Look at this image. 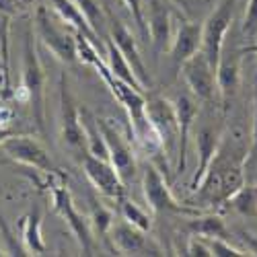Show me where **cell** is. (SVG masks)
<instances>
[{
  "label": "cell",
  "instance_id": "cell-1",
  "mask_svg": "<svg viewBox=\"0 0 257 257\" xmlns=\"http://www.w3.org/2000/svg\"><path fill=\"white\" fill-rule=\"evenodd\" d=\"M15 99L23 101L31 107V115L41 134H46V72L39 62L33 29H27L25 35V52H23V76H21V89Z\"/></svg>",
  "mask_w": 257,
  "mask_h": 257
},
{
  "label": "cell",
  "instance_id": "cell-2",
  "mask_svg": "<svg viewBox=\"0 0 257 257\" xmlns=\"http://www.w3.org/2000/svg\"><path fill=\"white\" fill-rule=\"evenodd\" d=\"M237 9V0H220L218 7L210 13L206 23L202 25V48L200 52L208 58L210 66L216 70L218 60L224 48V39L232 23V15Z\"/></svg>",
  "mask_w": 257,
  "mask_h": 257
},
{
  "label": "cell",
  "instance_id": "cell-3",
  "mask_svg": "<svg viewBox=\"0 0 257 257\" xmlns=\"http://www.w3.org/2000/svg\"><path fill=\"white\" fill-rule=\"evenodd\" d=\"M33 21H35L33 23L35 25V37L52 52V56L58 62L70 66V64H74L78 60L76 58V39H74V35H70L68 31L58 27L44 5L35 7V19Z\"/></svg>",
  "mask_w": 257,
  "mask_h": 257
},
{
  "label": "cell",
  "instance_id": "cell-4",
  "mask_svg": "<svg viewBox=\"0 0 257 257\" xmlns=\"http://www.w3.org/2000/svg\"><path fill=\"white\" fill-rule=\"evenodd\" d=\"M142 189L144 198L151 206L153 212L157 214H177V216H196L200 214V208L196 206H185L175 200V196L171 194L167 179L161 175V171L155 165H146L142 173Z\"/></svg>",
  "mask_w": 257,
  "mask_h": 257
},
{
  "label": "cell",
  "instance_id": "cell-5",
  "mask_svg": "<svg viewBox=\"0 0 257 257\" xmlns=\"http://www.w3.org/2000/svg\"><path fill=\"white\" fill-rule=\"evenodd\" d=\"M146 117L151 121L153 130L159 138L161 151L167 157H177V144H179V123L173 101L165 97H151L146 99Z\"/></svg>",
  "mask_w": 257,
  "mask_h": 257
},
{
  "label": "cell",
  "instance_id": "cell-6",
  "mask_svg": "<svg viewBox=\"0 0 257 257\" xmlns=\"http://www.w3.org/2000/svg\"><path fill=\"white\" fill-rule=\"evenodd\" d=\"M52 208L56 214H60V216L66 220V224L70 226L72 234L76 237L82 253L93 255L95 253V237H93L91 222L82 212L76 210L74 200L70 196V189L66 185H54L52 187Z\"/></svg>",
  "mask_w": 257,
  "mask_h": 257
},
{
  "label": "cell",
  "instance_id": "cell-7",
  "mask_svg": "<svg viewBox=\"0 0 257 257\" xmlns=\"http://www.w3.org/2000/svg\"><path fill=\"white\" fill-rule=\"evenodd\" d=\"M58 125H60V140L62 144L70 148V151H80L87 142H84V132L80 123V109L74 103V97L70 93L68 80L62 74L60 78V115H58Z\"/></svg>",
  "mask_w": 257,
  "mask_h": 257
},
{
  "label": "cell",
  "instance_id": "cell-8",
  "mask_svg": "<svg viewBox=\"0 0 257 257\" xmlns=\"http://www.w3.org/2000/svg\"><path fill=\"white\" fill-rule=\"evenodd\" d=\"M105 17H107V29H109V35H107V37H109L113 44L119 48V52L123 54V58L127 60V64L132 66V72L138 78V82L142 84L144 89L151 87V74L146 72L144 60L140 56V50H138L134 33L127 29L111 11H105Z\"/></svg>",
  "mask_w": 257,
  "mask_h": 257
},
{
  "label": "cell",
  "instance_id": "cell-9",
  "mask_svg": "<svg viewBox=\"0 0 257 257\" xmlns=\"http://www.w3.org/2000/svg\"><path fill=\"white\" fill-rule=\"evenodd\" d=\"M82 171L87 179L93 183V187L99 191L101 196L109 198V200H119L123 198L125 194V185L119 177V173L115 171V167L105 161V159H99V157H93L84 151L82 155Z\"/></svg>",
  "mask_w": 257,
  "mask_h": 257
},
{
  "label": "cell",
  "instance_id": "cell-10",
  "mask_svg": "<svg viewBox=\"0 0 257 257\" xmlns=\"http://www.w3.org/2000/svg\"><path fill=\"white\" fill-rule=\"evenodd\" d=\"M181 74L187 82V87L196 99L212 101L216 95V70L210 66L208 58L202 52H196L189 60L181 64Z\"/></svg>",
  "mask_w": 257,
  "mask_h": 257
},
{
  "label": "cell",
  "instance_id": "cell-11",
  "mask_svg": "<svg viewBox=\"0 0 257 257\" xmlns=\"http://www.w3.org/2000/svg\"><path fill=\"white\" fill-rule=\"evenodd\" d=\"M0 148H3V153L7 157H11L13 161L33 167V169L41 171V173H52V171H56L48 151L31 136L17 134V136H13L7 142L0 144Z\"/></svg>",
  "mask_w": 257,
  "mask_h": 257
},
{
  "label": "cell",
  "instance_id": "cell-12",
  "mask_svg": "<svg viewBox=\"0 0 257 257\" xmlns=\"http://www.w3.org/2000/svg\"><path fill=\"white\" fill-rule=\"evenodd\" d=\"M97 121H99L101 134H103L105 144H107L109 163L115 167V171L119 173L123 185H127L134 179V175H136V157H134L132 146L119 136V132L115 130L113 125H109V121H107V119L97 117Z\"/></svg>",
  "mask_w": 257,
  "mask_h": 257
},
{
  "label": "cell",
  "instance_id": "cell-13",
  "mask_svg": "<svg viewBox=\"0 0 257 257\" xmlns=\"http://www.w3.org/2000/svg\"><path fill=\"white\" fill-rule=\"evenodd\" d=\"M109 241L117 255H161V251L151 243L144 230L125 222L123 218L111 224Z\"/></svg>",
  "mask_w": 257,
  "mask_h": 257
},
{
  "label": "cell",
  "instance_id": "cell-14",
  "mask_svg": "<svg viewBox=\"0 0 257 257\" xmlns=\"http://www.w3.org/2000/svg\"><path fill=\"white\" fill-rule=\"evenodd\" d=\"M144 19L148 27V39L155 48V52H169V46L173 41V13L161 3L151 0V5L144 7Z\"/></svg>",
  "mask_w": 257,
  "mask_h": 257
},
{
  "label": "cell",
  "instance_id": "cell-15",
  "mask_svg": "<svg viewBox=\"0 0 257 257\" xmlns=\"http://www.w3.org/2000/svg\"><path fill=\"white\" fill-rule=\"evenodd\" d=\"M220 142H222V132L220 127L216 125H202L198 134H196V151H198V167H196V173L191 177V183H189V191L196 194L200 183L204 181L208 169H210V163L216 157L218 148H220Z\"/></svg>",
  "mask_w": 257,
  "mask_h": 257
},
{
  "label": "cell",
  "instance_id": "cell-16",
  "mask_svg": "<svg viewBox=\"0 0 257 257\" xmlns=\"http://www.w3.org/2000/svg\"><path fill=\"white\" fill-rule=\"evenodd\" d=\"M173 107L177 113V123H179V144H177V165H175V173L183 175L185 171V161H187V140L191 125H194L198 117V103L191 95H177L173 99Z\"/></svg>",
  "mask_w": 257,
  "mask_h": 257
},
{
  "label": "cell",
  "instance_id": "cell-17",
  "mask_svg": "<svg viewBox=\"0 0 257 257\" xmlns=\"http://www.w3.org/2000/svg\"><path fill=\"white\" fill-rule=\"evenodd\" d=\"M202 48V25L194 21H181V25L173 33V41L169 46V56L175 68H181V64L189 60Z\"/></svg>",
  "mask_w": 257,
  "mask_h": 257
},
{
  "label": "cell",
  "instance_id": "cell-18",
  "mask_svg": "<svg viewBox=\"0 0 257 257\" xmlns=\"http://www.w3.org/2000/svg\"><path fill=\"white\" fill-rule=\"evenodd\" d=\"M241 84V66H239V54L237 52H224L220 54L218 66H216V91L222 99H230L237 93Z\"/></svg>",
  "mask_w": 257,
  "mask_h": 257
},
{
  "label": "cell",
  "instance_id": "cell-19",
  "mask_svg": "<svg viewBox=\"0 0 257 257\" xmlns=\"http://www.w3.org/2000/svg\"><path fill=\"white\" fill-rule=\"evenodd\" d=\"M50 3H52V9L58 13V17L64 21V23H68L74 31L87 35L97 48H101V46H99V35L91 29L89 21L84 19L82 11L78 9V5L74 3V0H50Z\"/></svg>",
  "mask_w": 257,
  "mask_h": 257
},
{
  "label": "cell",
  "instance_id": "cell-20",
  "mask_svg": "<svg viewBox=\"0 0 257 257\" xmlns=\"http://www.w3.org/2000/svg\"><path fill=\"white\" fill-rule=\"evenodd\" d=\"M105 64H107V68L111 70V74L115 78L123 80L125 84H130V87H134L138 91H144V87L138 82V78L132 72V66L127 64V60L123 58V54L119 52V48L113 44L109 37H105Z\"/></svg>",
  "mask_w": 257,
  "mask_h": 257
},
{
  "label": "cell",
  "instance_id": "cell-21",
  "mask_svg": "<svg viewBox=\"0 0 257 257\" xmlns=\"http://www.w3.org/2000/svg\"><path fill=\"white\" fill-rule=\"evenodd\" d=\"M19 226H21V232H23V243H25V249L29 251V255H44L48 251L46 241L41 237V216L37 210L23 216Z\"/></svg>",
  "mask_w": 257,
  "mask_h": 257
},
{
  "label": "cell",
  "instance_id": "cell-22",
  "mask_svg": "<svg viewBox=\"0 0 257 257\" xmlns=\"http://www.w3.org/2000/svg\"><path fill=\"white\" fill-rule=\"evenodd\" d=\"M187 230L191 234H198V237H204V239H212V237H218V239H228L230 232L222 220V216L218 214H196L194 220L187 222Z\"/></svg>",
  "mask_w": 257,
  "mask_h": 257
},
{
  "label": "cell",
  "instance_id": "cell-23",
  "mask_svg": "<svg viewBox=\"0 0 257 257\" xmlns=\"http://www.w3.org/2000/svg\"><path fill=\"white\" fill-rule=\"evenodd\" d=\"M89 222H91V228H93V234L101 239V243H105L107 247H111V241H109V228L113 224V212L109 208H105L101 202L93 200V206H91V216H89Z\"/></svg>",
  "mask_w": 257,
  "mask_h": 257
},
{
  "label": "cell",
  "instance_id": "cell-24",
  "mask_svg": "<svg viewBox=\"0 0 257 257\" xmlns=\"http://www.w3.org/2000/svg\"><path fill=\"white\" fill-rule=\"evenodd\" d=\"M234 212L243 216H257V187L255 185H241L230 194L226 200Z\"/></svg>",
  "mask_w": 257,
  "mask_h": 257
},
{
  "label": "cell",
  "instance_id": "cell-25",
  "mask_svg": "<svg viewBox=\"0 0 257 257\" xmlns=\"http://www.w3.org/2000/svg\"><path fill=\"white\" fill-rule=\"evenodd\" d=\"M117 210H119V216H121L125 222L134 224L136 228H140V230H144V232H151V228H153V218L148 216V212L142 210L138 204L125 200V196H123V198L117 200Z\"/></svg>",
  "mask_w": 257,
  "mask_h": 257
},
{
  "label": "cell",
  "instance_id": "cell-26",
  "mask_svg": "<svg viewBox=\"0 0 257 257\" xmlns=\"http://www.w3.org/2000/svg\"><path fill=\"white\" fill-rule=\"evenodd\" d=\"M74 3H76V5H78V9L82 11L84 19L89 21L91 29H93L97 35H101L107 21L103 19V11H101V7H99L97 0H74Z\"/></svg>",
  "mask_w": 257,
  "mask_h": 257
},
{
  "label": "cell",
  "instance_id": "cell-27",
  "mask_svg": "<svg viewBox=\"0 0 257 257\" xmlns=\"http://www.w3.org/2000/svg\"><path fill=\"white\" fill-rule=\"evenodd\" d=\"M39 5L41 0H0V15H7V17L23 15Z\"/></svg>",
  "mask_w": 257,
  "mask_h": 257
},
{
  "label": "cell",
  "instance_id": "cell-28",
  "mask_svg": "<svg viewBox=\"0 0 257 257\" xmlns=\"http://www.w3.org/2000/svg\"><path fill=\"white\" fill-rule=\"evenodd\" d=\"M208 241V247L212 251V257H241V255H247L245 251L232 247L228 243V239H218V237H212V239H206Z\"/></svg>",
  "mask_w": 257,
  "mask_h": 257
},
{
  "label": "cell",
  "instance_id": "cell-29",
  "mask_svg": "<svg viewBox=\"0 0 257 257\" xmlns=\"http://www.w3.org/2000/svg\"><path fill=\"white\" fill-rule=\"evenodd\" d=\"M121 3L130 9L132 13V19H134V23L138 27V33L142 39L148 41V27H146V19H144V5H142V0H121Z\"/></svg>",
  "mask_w": 257,
  "mask_h": 257
},
{
  "label": "cell",
  "instance_id": "cell-30",
  "mask_svg": "<svg viewBox=\"0 0 257 257\" xmlns=\"http://www.w3.org/2000/svg\"><path fill=\"white\" fill-rule=\"evenodd\" d=\"M243 33L249 39L257 37V0H249V5H247L245 21H243Z\"/></svg>",
  "mask_w": 257,
  "mask_h": 257
},
{
  "label": "cell",
  "instance_id": "cell-31",
  "mask_svg": "<svg viewBox=\"0 0 257 257\" xmlns=\"http://www.w3.org/2000/svg\"><path fill=\"white\" fill-rule=\"evenodd\" d=\"M257 163V82H255V105H253V130H251V148L245 159V167Z\"/></svg>",
  "mask_w": 257,
  "mask_h": 257
},
{
  "label": "cell",
  "instance_id": "cell-32",
  "mask_svg": "<svg viewBox=\"0 0 257 257\" xmlns=\"http://www.w3.org/2000/svg\"><path fill=\"white\" fill-rule=\"evenodd\" d=\"M185 255H191V257H212V251H210L208 241L204 237L194 234V237L189 239V243H187V253Z\"/></svg>",
  "mask_w": 257,
  "mask_h": 257
},
{
  "label": "cell",
  "instance_id": "cell-33",
  "mask_svg": "<svg viewBox=\"0 0 257 257\" xmlns=\"http://www.w3.org/2000/svg\"><path fill=\"white\" fill-rule=\"evenodd\" d=\"M17 134H19L17 130H13V127H9V125H5V123H0V144L7 142V140L13 138V136H17Z\"/></svg>",
  "mask_w": 257,
  "mask_h": 257
},
{
  "label": "cell",
  "instance_id": "cell-34",
  "mask_svg": "<svg viewBox=\"0 0 257 257\" xmlns=\"http://www.w3.org/2000/svg\"><path fill=\"white\" fill-rule=\"evenodd\" d=\"M13 119V111L9 109V107H0V123H9Z\"/></svg>",
  "mask_w": 257,
  "mask_h": 257
},
{
  "label": "cell",
  "instance_id": "cell-35",
  "mask_svg": "<svg viewBox=\"0 0 257 257\" xmlns=\"http://www.w3.org/2000/svg\"><path fill=\"white\" fill-rule=\"evenodd\" d=\"M245 241L251 245V251L249 253H253V255H257V239H253L251 234H245Z\"/></svg>",
  "mask_w": 257,
  "mask_h": 257
},
{
  "label": "cell",
  "instance_id": "cell-36",
  "mask_svg": "<svg viewBox=\"0 0 257 257\" xmlns=\"http://www.w3.org/2000/svg\"><path fill=\"white\" fill-rule=\"evenodd\" d=\"M173 3H177L179 7H187V0H173Z\"/></svg>",
  "mask_w": 257,
  "mask_h": 257
},
{
  "label": "cell",
  "instance_id": "cell-37",
  "mask_svg": "<svg viewBox=\"0 0 257 257\" xmlns=\"http://www.w3.org/2000/svg\"><path fill=\"white\" fill-rule=\"evenodd\" d=\"M255 52H257V48H255ZM255 82H257V76H255Z\"/></svg>",
  "mask_w": 257,
  "mask_h": 257
}]
</instances>
